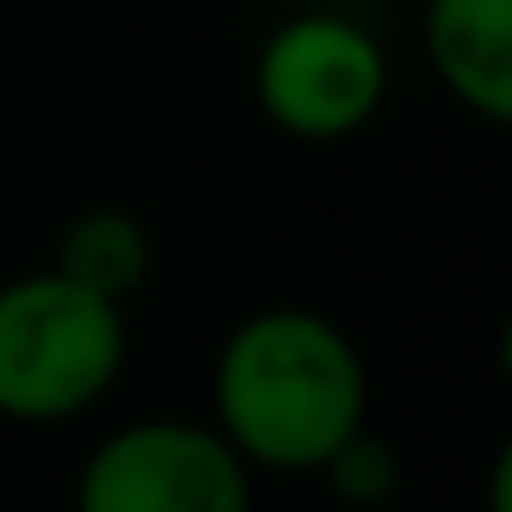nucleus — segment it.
Instances as JSON below:
<instances>
[{"instance_id": "obj_1", "label": "nucleus", "mask_w": 512, "mask_h": 512, "mask_svg": "<svg viewBox=\"0 0 512 512\" xmlns=\"http://www.w3.org/2000/svg\"><path fill=\"white\" fill-rule=\"evenodd\" d=\"M214 428L253 474H318L370 422V370L344 325L305 305H266L214 350Z\"/></svg>"}, {"instance_id": "obj_2", "label": "nucleus", "mask_w": 512, "mask_h": 512, "mask_svg": "<svg viewBox=\"0 0 512 512\" xmlns=\"http://www.w3.org/2000/svg\"><path fill=\"white\" fill-rule=\"evenodd\" d=\"M130 363V318L59 266L0 286V422L59 428L91 415Z\"/></svg>"}, {"instance_id": "obj_3", "label": "nucleus", "mask_w": 512, "mask_h": 512, "mask_svg": "<svg viewBox=\"0 0 512 512\" xmlns=\"http://www.w3.org/2000/svg\"><path fill=\"white\" fill-rule=\"evenodd\" d=\"M389 52L363 20L305 7L253 52V104L292 143H344L383 111Z\"/></svg>"}, {"instance_id": "obj_4", "label": "nucleus", "mask_w": 512, "mask_h": 512, "mask_svg": "<svg viewBox=\"0 0 512 512\" xmlns=\"http://www.w3.org/2000/svg\"><path fill=\"white\" fill-rule=\"evenodd\" d=\"M253 480L214 422L143 415L78 461L72 512H253Z\"/></svg>"}, {"instance_id": "obj_5", "label": "nucleus", "mask_w": 512, "mask_h": 512, "mask_svg": "<svg viewBox=\"0 0 512 512\" xmlns=\"http://www.w3.org/2000/svg\"><path fill=\"white\" fill-rule=\"evenodd\" d=\"M422 59L480 124H512V0H422Z\"/></svg>"}, {"instance_id": "obj_6", "label": "nucleus", "mask_w": 512, "mask_h": 512, "mask_svg": "<svg viewBox=\"0 0 512 512\" xmlns=\"http://www.w3.org/2000/svg\"><path fill=\"white\" fill-rule=\"evenodd\" d=\"M52 266L65 279H78L85 292H98V299L130 305L156 273V234L130 208H78L65 221L59 247H52Z\"/></svg>"}, {"instance_id": "obj_7", "label": "nucleus", "mask_w": 512, "mask_h": 512, "mask_svg": "<svg viewBox=\"0 0 512 512\" xmlns=\"http://www.w3.org/2000/svg\"><path fill=\"white\" fill-rule=\"evenodd\" d=\"M318 480L338 493V506L376 512L402 493V461H396V448H389L383 435H370V422H363L357 435H344L338 448L318 461Z\"/></svg>"}]
</instances>
